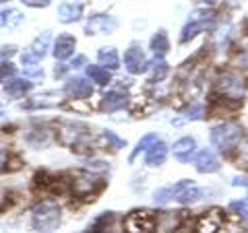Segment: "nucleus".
Segmentation results:
<instances>
[{
  "label": "nucleus",
  "mask_w": 248,
  "mask_h": 233,
  "mask_svg": "<svg viewBox=\"0 0 248 233\" xmlns=\"http://www.w3.org/2000/svg\"><path fill=\"white\" fill-rule=\"evenodd\" d=\"M155 225V215L151 211H133L124 219L126 233H151Z\"/></svg>",
  "instance_id": "8"
},
{
  "label": "nucleus",
  "mask_w": 248,
  "mask_h": 233,
  "mask_svg": "<svg viewBox=\"0 0 248 233\" xmlns=\"http://www.w3.org/2000/svg\"><path fill=\"white\" fill-rule=\"evenodd\" d=\"M149 48H151V52L155 54V56H159V58H164L170 52V37H168V33L164 29H159L157 33H153V37L149 40Z\"/></svg>",
  "instance_id": "24"
},
{
  "label": "nucleus",
  "mask_w": 248,
  "mask_h": 233,
  "mask_svg": "<svg viewBox=\"0 0 248 233\" xmlns=\"http://www.w3.org/2000/svg\"><path fill=\"white\" fill-rule=\"evenodd\" d=\"M124 105H126V95L120 93V91H108V93H104L102 103H99L102 112H118V110H122Z\"/></svg>",
  "instance_id": "20"
},
{
  "label": "nucleus",
  "mask_w": 248,
  "mask_h": 233,
  "mask_svg": "<svg viewBox=\"0 0 248 233\" xmlns=\"http://www.w3.org/2000/svg\"><path fill=\"white\" fill-rule=\"evenodd\" d=\"M56 17L60 23H64V25H71V23H77L81 21L83 17V6L77 4V2H62L56 11Z\"/></svg>",
  "instance_id": "18"
},
{
  "label": "nucleus",
  "mask_w": 248,
  "mask_h": 233,
  "mask_svg": "<svg viewBox=\"0 0 248 233\" xmlns=\"http://www.w3.org/2000/svg\"><path fill=\"white\" fill-rule=\"evenodd\" d=\"M153 203L157 206H166L168 203H172V194H170V188H159L153 192Z\"/></svg>",
  "instance_id": "29"
},
{
  "label": "nucleus",
  "mask_w": 248,
  "mask_h": 233,
  "mask_svg": "<svg viewBox=\"0 0 248 233\" xmlns=\"http://www.w3.org/2000/svg\"><path fill=\"white\" fill-rule=\"evenodd\" d=\"M223 223H226V215L221 208H211V211L199 215L195 223V233H219Z\"/></svg>",
  "instance_id": "9"
},
{
  "label": "nucleus",
  "mask_w": 248,
  "mask_h": 233,
  "mask_svg": "<svg viewBox=\"0 0 248 233\" xmlns=\"http://www.w3.org/2000/svg\"><path fill=\"white\" fill-rule=\"evenodd\" d=\"M215 89L221 99L234 103H242V97L246 95V81L244 76L236 71H223L215 81Z\"/></svg>",
  "instance_id": "3"
},
{
  "label": "nucleus",
  "mask_w": 248,
  "mask_h": 233,
  "mask_svg": "<svg viewBox=\"0 0 248 233\" xmlns=\"http://www.w3.org/2000/svg\"><path fill=\"white\" fill-rule=\"evenodd\" d=\"M120 27V23L112 15H91L87 25H85V31L87 35H95V33H114L116 29Z\"/></svg>",
  "instance_id": "11"
},
{
  "label": "nucleus",
  "mask_w": 248,
  "mask_h": 233,
  "mask_svg": "<svg viewBox=\"0 0 248 233\" xmlns=\"http://www.w3.org/2000/svg\"><path fill=\"white\" fill-rule=\"evenodd\" d=\"M15 54H17V45H0V58L2 60H9V58H13Z\"/></svg>",
  "instance_id": "35"
},
{
  "label": "nucleus",
  "mask_w": 248,
  "mask_h": 233,
  "mask_svg": "<svg viewBox=\"0 0 248 233\" xmlns=\"http://www.w3.org/2000/svg\"><path fill=\"white\" fill-rule=\"evenodd\" d=\"M58 141L77 153H83L91 143V132L81 122H62L58 126Z\"/></svg>",
  "instance_id": "4"
},
{
  "label": "nucleus",
  "mask_w": 248,
  "mask_h": 233,
  "mask_svg": "<svg viewBox=\"0 0 248 233\" xmlns=\"http://www.w3.org/2000/svg\"><path fill=\"white\" fill-rule=\"evenodd\" d=\"M102 186H104L102 177L87 174V172H77L71 180V190L75 196H79V198H89L91 194L102 190Z\"/></svg>",
  "instance_id": "7"
},
{
  "label": "nucleus",
  "mask_w": 248,
  "mask_h": 233,
  "mask_svg": "<svg viewBox=\"0 0 248 233\" xmlns=\"http://www.w3.org/2000/svg\"><path fill=\"white\" fill-rule=\"evenodd\" d=\"M238 165L248 169V136L242 138V143L238 146Z\"/></svg>",
  "instance_id": "32"
},
{
  "label": "nucleus",
  "mask_w": 248,
  "mask_h": 233,
  "mask_svg": "<svg viewBox=\"0 0 248 233\" xmlns=\"http://www.w3.org/2000/svg\"><path fill=\"white\" fill-rule=\"evenodd\" d=\"M203 114H205V107L201 103H195V105H190L188 110H186V120H201L203 118Z\"/></svg>",
  "instance_id": "33"
},
{
  "label": "nucleus",
  "mask_w": 248,
  "mask_h": 233,
  "mask_svg": "<svg viewBox=\"0 0 248 233\" xmlns=\"http://www.w3.org/2000/svg\"><path fill=\"white\" fill-rule=\"evenodd\" d=\"M68 68H71V66H64V64H56V68H54V76H56V79H62V76H64V74L68 73Z\"/></svg>",
  "instance_id": "38"
},
{
  "label": "nucleus",
  "mask_w": 248,
  "mask_h": 233,
  "mask_svg": "<svg viewBox=\"0 0 248 233\" xmlns=\"http://www.w3.org/2000/svg\"><path fill=\"white\" fill-rule=\"evenodd\" d=\"M6 206V194H0V211Z\"/></svg>",
  "instance_id": "42"
},
{
  "label": "nucleus",
  "mask_w": 248,
  "mask_h": 233,
  "mask_svg": "<svg viewBox=\"0 0 248 233\" xmlns=\"http://www.w3.org/2000/svg\"><path fill=\"white\" fill-rule=\"evenodd\" d=\"M64 93L71 99H83V102H87L93 95V85L89 83L87 76H73V79L66 81Z\"/></svg>",
  "instance_id": "12"
},
{
  "label": "nucleus",
  "mask_w": 248,
  "mask_h": 233,
  "mask_svg": "<svg viewBox=\"0 0 248 233\" xmlns=\"http://www.w3.org/2000/svg\"><path fill=\"white\" fill-rule=\"evenodd\" d=\"M6 2H11V0H0V4H6Z\"/></svg>",
  "instance_id": "44"
},
{
  "label": "nucleus",
  "mask_w": 248,
  "mask_h": 233,
  "mask_svg": "<svg viewBox=\"0 0 248 233\" xmlns=\"http://www.w3.org/2000/svg\"><path fill=\"white\" fill-rule=\"evenodd\" d=\"M203 2H205V4H215L217 0H203Z\"/></svg>",
  "instance_id": "43"
},
{
  "label": "nucleus",
  "mask_w": 248,
  "mask_h": 233,
  "mask_svg": "<svg viewBox=\"0 0 248 233\" xmlns=\"http://www.w3.org/2000/svg\"><path fill=\"white\" fill-rule=\"evenodd\" d=\"M23 73H25L27 79H44V68L37 64H23Z\"/></svg>",
  "instance_id": "31"
},
{
  "label": "nucleus",
  "mask_w": 248,
  "mask_h": 233,
  "mask_svg": "<svg viewBox=\"0 0 248 233\" xmlns=\"http://www.w3.org/2000/svg\"><path fill=\"white\" fill-rule=\"evenodd\" d=\"M81 66H87V58H85V56H77L71 62V68H81Z\"/></svg>",
  "instance_id": "39"
},
{
  "label": "nucleus",
  "mask_w": 248,
  "mask_h": 233,
  "mask_svg": "<svg viewBox=\"0 0 248 233\" xmlns=\"http://www.w3.org/2000/svg\"><path fill=\"white\" fill-rule=\"evenodd\" d=\"M21 2L29 6V9H48L52 4V0H21Z\"/></svg>",
  "instance_id": "34"
},
{
  "label": "nucleus",
  "mask_w": 248,
  "mask_h": 233,
  "mask_svg": "<svg viewBox=\"0 0 248 233\" xmlns=\"http://www.w3.org/2000/svg\"><path fill=\"white\" fill-rule=\"evenodd\" d=\"M168 153H170V149H168V145L164 141L153 143L145 153V165H149V167L164 165L166 159H168Z\"/></svg>",
  "instance_id": "17"
},
{
  "label": "nucleus",
  "mask_w": 248,
  "mask_h": 233,
  "mask_svg": "<svg viewBox=\"0 0 248 233\" xmlns=\"http://www.w3.org/2000/svg\"><path fill=\"white\" fill-rule=\"evenodd\" d=\"M232 2H238V0H232Z\"/></svg>",
  "instance_id": "45"
},
{
  "label": "nucleus",
  "mask_w": 248,
  "mask_h": 233,
  "mask_svg": "<svg viewBox=\"0 0 248 233\" xmlns=\"http://www.w3.org/2000/svg\"><path fill=\"white\" fill-rule=\"evenodd\" d=\"M31 89H33V83H31L29 79H17V76H13V79L6 81V85H4V93L13 99L25 97Z\"/></svg>",
  "instance_id": "19"
},
{
  "label": "nucleus",
  "mask_w": 248,
  "mask_h": 233,
  "mask_svg": "<svg viewBox=\"0 0 248 233\" xmlns=\"http://www.w3.org/2000/svg\"><path fill=\"white\" fill-rule=\"evenodd\" d=\"M230 211H236L240 217H244V219H248V208L244 203H238V200H234V203L230 204Z\"/></svg>",
  "instance_id": "36"
},
{
  "label": "nucleus",
  "mask_w": 248,
  "mask_h": 233,
  "mask_svg": "<svg viewBox=\"0 0 248 233\" xmlns=\"http://www.w3.org/2000/svg\"><path fill=\"white\" fill-rule=\"evenodd\" d=\"M168 188L172 194V200L178 204H195L205 196V190L199 188L192 180H180L174 186H168Z\"/></svg>",
  "instance_id": "6"
},
{
  "label": "nucleus",
  "mask_w": 248,
  "mask_h": 233,
  "mask_svg": "<svg viewBox=\"0 0 248 233\" xmlns=\"http://www.w3.org/2000/svg\"><path fill=\"white\" fill-rule=\"evenodd\" d=\"M238 64L242 66V68H248V48L238 56Z\"/></svg>",
  "instance_id": "40"
},
{
  "label": "nucleus",
  "mask_w": 248,
  "mask_h": 233,
  "mask_svg": "<svg viewBox=\"0 0 248 233\" xmlns=\"http://www.w3.org/2000/svg\"><path fill=\"white\" fill-rule=\"evenodd\" d=\"M215 17V13L211 9H199L190 15V21L186 23L182 27V33H180V44H188L190 40H195V37L201 33V31H205L209 25H211V21Z\"/></svg>",
  "instance_id": "5"
},
{
  "label": "nucleus",
  "mask_w": 248,
  "mask_h": 233,
  "mask_svg": "<svg viewBox=\"0 0 248 233\" xmlns=\"http://www.w3.org/2000/svg\"><path fill=\"white\" fill-rule=\"evenodd\" d=\"M182 215L184 213H172V211L157 213L151 233H176L182 225Z\"/></svg>",
  "instance_id": "13"
},
{
  "label": "nucleus",
  "mask_w": 248,
  "mask_h": 233,
  "mask_svg": "<svg viewBox=\"0 0 248 233\" xmlns=\"http://www.w3.org/2000/svg\"><path fill=\"white\" fill-rule=\"evenodd\" d=\"M149 73H151V79H153V81L161 83V81H164L166 76L170 74V64H168L164 58L155 56V58L149 62Z\"/></svg>",
  "instance_id": "26"
},
{
  "label": "nucleus",
  "mask_w": 248,
  "mask_h": 233,
  "mask_svg": "<svg viewBox=\"0 0 248 233\" xmlns=\"http://www.w3.org/2000/svg\"><path fill=\"white\" fill-rule=\"evenodd\" d=\"M15 74H17V68H15V64H13V62H0V81H11L13 79V76Z\"/></svg>",
  "instance_id": "30"
},
{
  "label": "nucleus",
  "mask_w": 248,
  "mask_h": 233,
  "mask_svg": "<svg viewBox=\"0 0 248 233\" xmlns=\"http://www.w3.org/2000/svg\"><path fill=\"white\" fill-rule=\"evenodd\" d=\"M172 153L174 159L180 163H190V159H195L197 153V141L192 136H182L172 145Z\"/></svg>",
  "instance_id": "16"
},
{
  "label": "nucleus",
  "mask_w": 248,
  "mask_h": 233,
  "mask_svg": "<svg viewBox=\"0 0 248 233\" xmlns=\"http://www.w3.org/2000/svg\"><path fill=\"white\" fill-rule=\"evenodd\" d=\"M62 223V211L56 203L44 200L31 211V227L37 233H54Z\"/></svg>",
  "instance_id": "2"
},
{
  "label": "nucleus",
  "mask_w": 248,
  "mask_h": 233,
  "mask_svg": "<svg viewBox=\"0 0 248 233\" xmlns=\"http://www.w3.org/2000/svg\"><path fill=\"white\" fill-rule=\"evenodd\" d=\"M9 163H11V155H9V151L0 149V174H4L6 169H9Z\"/></svg>",
  "instance_id": "37"
},
{
  "label": "nucleus",
  "mask_w": 248,
  "mask_h": 233,
  "mask_svg": "<svg viewBox=\"0 0 248 233\" xmlns=\"http://www.w3.org/2000/svg\"><path fill=\"white\" fill-rule=\"evenodd\" d=\"M192 163H195V169L199 174H217L219 172V167H221L219 159H217V155L211 149L199 151L195 155V159H192Z\"/></svg>",
  "instance_id": "15"
},
{
  "label": "nucleus",
  "mask_w": 248,
  "mask_h": 233,
  "mask_svg": "<svg viewBox=\"0 0 248 233\" xmlns=\"http://www.w3.org/2000/svg\"><path fill=\"white\" fill-rule=\"evenodd\" d=\"M157 141H159V138H157V134H153V132H151V134H145V136L141 138V141L137 143V146L133 149V153H130L128 161L133 163V161L139 157V155H141V153H147V149H149V146H151L153 143H157Z\"/></svg>",
  "instance_id": "27"
},
{
  "label": "nucleus",
  "mask_w": 248,
  "mask_h": 233,
  "mask_svg": "<svg viewBox=\"0 0 248 233\" xmlns=\"http://www.w3.org/2000/svg\"><path fill=\"white\" fill-rule=\"evenodd\" d=\"M242 126L238 122H219L211 128V134H209V141L215 151H219L221 155H230L238 151L240 143H242Z\"/></svg>",
  "instance_id": "1"
},
{
  "label": "nucleus",
  "mask_w": 248,
  "mask_h": 233,
  "mask_svg": "<svg viewBox=\"0 0 248 233\" xmlns=\"http://www.w3.org/2000/svg\"><path fill=\"white\" fill-rule=\"evenodd\" d=\"M75 50H77V40H75V35H71V33H60L56 40H54L52 56L56 58L58 62H64V60H68V58L75 56Z\"/></svg>",
  "instance_id": "14"
},
{
  "label": "nucleus",
  "mask_w": 248,
  "mask_h": 233,
  "mask_svg": "<svg viewBox=\"0 0 248 233\" xmlns=\"http://www.w3.org/2000/svg\"><path fill=\"white\" fill-rule=\"evenodd\" d=\"M124 68H126V73L130 74H145L149 71V60H147L145 52L139 48V45H130V48L124 52Z\"/></svg>",
  "instance_id": "10"
},
{
  "label": "nucleus",
  "mask_w": 248,
  "mask_h": 233,
  "mask_svg": "<svg viewBox=\"0 0 248 233\" xmlns=\"http://www.w3.org/2000/svg\"><path fill=\"white\" fill-rule=\"evenodd\" d=\"M23 23H25V15H23L19 9H13V6H9V9L0 11V27L17 29V27L23 25Z\"/></svg>",
  "instance_id": "21"
},
{
  "label": "nucleus",
  "mask_w": 248,
  "mask_h": 233,
  "mask_svg": "<svg viewBox=\"0 0 248 233\" xmlns=\"http://www.w3.org/2000/svg\"><path fill=\"white\" fill-rule=\"evenodd\" d=\"M97 62L104 68H108V71H118L120 68V56H118V52H116V48H112V45L110 48H99Z\"/></svg>",
  "instance_id": "23"
},
{
  "label": "nucleus",
  "mask_w": 248,
  "mask_h": 233,
  "mask_svg": "<svg viewBox=\"0 0 248 233\" xmlns=\"http://www.w3.org/2000/svg\"><path fill=\"white\" fill-rule=\"evenodd\" d=\"M232 184H234V186H246V188H248V180H244V177H234Z\"/></svg>",
  "instance_id": "41"
},
{
  "label": "nucleus",
  "mask_w": 248,
  "mask_h": 233,
  "mask_svg": "<svg viewBox=\"0 0 248 233\" xmlns=\"http://www.w3.org/2000/svg\"><path fill=\"white\" fill-rule=\"evenodd\" d=\"M112 71H108V68H104L102 64H87L85 66V74H87V79L91 83L99 85V87H106L108 83L112 81Z\"/></svg>",
  "instance_id": "22"
},
{
  "label": "nucleus",
  "mask_w": 248,
  "mask_h": 233,
  "mask_svg": "<svg viewBox=\"0 0 248 233\" xmlns=\"http://www.w3.org/2000/svg\"><path fill=\"white\" fill-rule=\"evenodd\" d=\"M102 138H104V143L108 145V149H112V151H118V149H122V146H126V141H122L120 136H116L112 130H106L102 134Z\"/></svg>",
  "instance_id": "28"
},
{
  "label": "nucleus",
  "mask_w": 248,
  "mask_h": 233,
  "mask_svg": "<svg viewBox=\"0 0 248 233\" xmlns=\"http://www.w3.org/2000/svg\"><path fill=\"white\" fill-rule=\"evenodd\" d=\"M50 45H52V33H50V31H44L42 35H37L35 40H33V44H31L29 52L33 54L37 60H42L46 54L50 52Z\"/></svg>",
  "instance_id": "25"
}]
</instances>
